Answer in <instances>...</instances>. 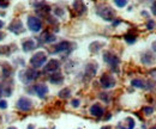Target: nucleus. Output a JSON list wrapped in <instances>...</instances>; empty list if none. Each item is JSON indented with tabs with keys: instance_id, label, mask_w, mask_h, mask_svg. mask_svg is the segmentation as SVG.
Here are the masks:
<instances>
[{
	"instance_id": "10",
	"label": "nucleus",
	"mask_w": 156,
	"mask_h": 129,
	"mask_svg": "<svg viewBox=\"0 0 156 129\" xmlns=\"http://www.w3.org/2000/svg\"><path fill=\"white\" fill-rule=\"evenodd\" d=\"M54 49L51 50L52 54H58V53H62V52H69L71 49V43L67 42V41H62L58 43L55 47H53Z\"/></svg>"
},
{
	"instance_id": "1",
	"label": "nucleus",
	"mask_w": 156,
	"mask_h": 129,
	"mask_svg": "<svg viewBox=\"0 0 156 129\" xmlns=\"http://www.w3.org/2000/svg\"><path fill=\"white\" fill-rule=\"evenodd\" d=\"M47 62V54L44 52H37L30 59V65L33 68H40Z\"/></svg>"
},
{
	"instance_id": "28",
	"label": "nucleus",
	"mask_w": 156,
	"mask_h": 129,
	"mask_svg": "<svg viewBox=\"0 0 156 129\" xmlns=\"http://www.w3.org/2000/svg\"><path fill=\"white\" fill-rule=\"evenodd\" d=\"M154 26H155V23H154L153 20H149V22H148V24H147L148 30H153V29H154Z\"/></svg>"
},
{
	"instance_id": "3",
	"label": "nucleus",
	"mask_w": 156,
	"mask_h": 129,
	"mask_svg": "<svg viewBox=\"0 0 156 129\" xmlns=\"http://www.w3.org/2000/svg\"><path fill=\"white\" fill-rule=\"evenodd\" d=\"M39 75L40 73L36 71V68H29V70H25V71L20 73V80L24 81V83H31L36 78H39Z\"/></svg>"
},
{
	"instance_id": "22",
	"label": "nucleus",
	"mask_w": 156,
	"mask_h": 129,
	"mask_svg": "<svg viewBox=\"0 0 156 129\" xmlns=\"http://www.w3.org/2000/svg\"><path fill=\"white\" fill-rule=\"evenodd\" d=\"M70 96H71V90H70L69 87H65V89H62V90L59 92V97H60V98H62V99L69 98Z\"/></svg>"
},
{
	"instance_id": "24",
	"label": "nucleus",
	"mask_w": 156,
	"mask_h": 129,
	"mask_svg": "<svg viewBox=\"0 0 156 129\" xmlns=\"http://www.w3.org/2000/svg\"><path fill=\"white\" fill-rule=\"evenodd\" d=\"M114 4L118 7H125L127 5V0H114Z\"/></svg>"
},
{
	"instance_id": "7",
	"label": "nucleus",
	"mask_w": 156,
	"mask_h": 129,
	"mask_svg": "<svg viewBox=\"0 0 156 129\" xmlns=\"http://www.w3.org/2000/svg\"><path fill=\"white\" fill-rule=\"evenodd\" d=\"M28 28L33 32H40L42 29V22L37 17H29L28 18Z\"/></svg>"
},
{
	"instance_id": "2",
	"label": "nucleus",
	"mask_w": 156,
	"mask_h": 129,
	"mask_svg": "<svg viewBox=\"0 0 156 129\" xmlns=\"http://www.w3.org/2000/svg\"><path fill=\"white\" fill-rule=\"evenodd\" d=\"M98 15L102 19L107 20V22L114 20V17H115L114 10L112 7H109V6H100L98 10Z\"/></svg>"
},
{
	"instance_id": "4",
	"label": "nucleus",
	"mask_w": 156,
	"mask_h": 129,
	"mask_svg": "<svg viewBox=\"0 0 156 129\" xmlns=\"http://www.w3.org/2000/svg\"><path fill=\"white\" fill-rule=\"evenodd\" d=\"M103 61L107 62V63L112 67L113 71L118 72V66H119V63H120V60H119V57H118L117 55H114V54L111 53V52H105V53H103Z\"/></svg>"
},
{
	"instance_id": "38",
	"label": "nucleus",
	"mask_w": 156,
	"mask_h": 129,
	"mask_svg": "<svg viewBox=\"0 0 156 129\" xmlns=\"http://www.w3.org/2000/svg\"><path fill=\"white\" fill-rule=\"evenodd\" d=\"M119 23H120V20H117V22H114V23H113V25H118Z\"/></svg>"
},
{
	"instance_id": "25",
	"label": "nucleus",
	"mask_w": 156,
	"mask_h": 129,
	"mask_svg": "<svg viewBox=\"0 0 156 129\" xmlns=\"http://www.w3.org/2000/svg\"><path fill=\"white\" fill-rule=\"evenodd\" d=\"M10 53H11V50H10L9 47H0V54H2V55H9Z\"/></svg>"
},
{
	"instance_id": "18",
	"label": "nucleus",
	"mask_w": 156,
	"mask_h": 129,
	"mask_svg": "<svg viewBox=\"0 0 156 129\" xmlns=\"http://www.w3.org/2000/svg\"><path fill=\"white\" fill-rule=\"evenodd\" d=\"M49 81L52 83V84H55V85H59V84H61L62 81H64V76L61 75V74L59 73H53L51 76H49Z\"/></svg>"
},
{
	"instance_id": "41",
	"label": "nucleus",
	"mask_w": 156,
	"mask_h": 129,
	"mask_svg": "<svg viewBox=\"0 0 156 129\" xmlns=\"http://www.w3.org/2000/svg\"><path fill=\"white\" fill-rule=\"evenodd\" d=\"M150 129H156V126H155V127H153V128H150Z\"/></svg>"
},
{
	"instance_id": "5",
	"label": "nucleus",
	"mask_w": 156,
	"mask_h": 129,
	"mask_svg": "<svg viewBox=\"0 0 156 129\" xmlns=\"http://www.w3.org/2000/svg\"><path fill=\"white\" fill-rule=\"evenodd\" d=\"M33 105H34L33 100L30 98H28V97H22V98H20L17 100V103H16V108L20 111H24V112L31 110L33 109Z\"/></svg>"
},
{
	"instance_id": "33",
	"label": "nucleus",
	"mask_w": 156,
	"mask_h": 129,
	"mask_svg": "<svg viewBox=\"0 0 156 129\" xmlns=\"http://www.w3.org/2000/svg\"><path fill=\"white\" fill-rule=\"evenodd\" d=\"M7 6H9V4H7V2H5V1H4V2H0V7L5 8V7H7Z\"/></svg>"
},
{
	"instance_id": "40",
	"label": "nucleus",
	"mask_w": 156,
	"mask_h": 129,
	"mask_svg": "<svg viewBox=\"0 0 156 129\" xmlns=\"http://www.w3.org/2000/svg\"><path fill=\"white\" fill-rule=\"evenodd\" d=\"M7 129H16V128H13V127H10V128H7Z\"/></svg>"
},
{
	"instance_id": "13",
	"label": "nucleus",
	"mask_w": 156,
	"mask_h": 129,
	"mask_svg": "<svg viewBox=\"0 0 156 129\" xmlns=\"http://www.w3.org/2000/svg\"><path fill=\"white\" fill-rule=\"evenodd\" d=\"M34 91L36 92V94L39 96L40 98H43L48 93V87L44 84H39V85H35L34 86Z\"/></svg>"
},
{
	"instance_id": "8",
	"label": "nucleus",
	"mask_w": 156,
	"mask_h": 129,
	"mask_svg": "<svg viewBox=\"0 0 156 129\" xmlns=\"http://www.w3.org/2000/svg\"><path fill=\"white\" fill-rule=\"evenodd\" d=\"M59 68H60V62H59V60L52 59V60H49V61L46 63V66H44V72H47V73H55V72L59 71Z\"/></svg>"
},
{
	"instance_id": "11",
	"label": "nucleus",
	"mask_w": 156,
	"mask_h": 129,
	"mask_svg": "<svg viewBox=\"0 0 156 129\" xmlns=\"http://www.w3.org/2000/svg\"><path fill=\"white\" fill-rule=\"evenodd\" d=\"M136 126V122L132 117H126L121 123H119V128L120 129H133Z\"/></svg>"
},
{
	"instance_id": "15",
	"label": "nucleus",
	"mask_w": 156,
	"mask_h": 129,
	"mask_svg": "<svg viewBox=\"0 0 156 129\" xmlns=\"http://www.w3.org/2000/svg\"><path fill=\"white\" fill-rule=\"evenodd\" d=\"M73 10L77 12L78 15H82V13L85 12L87 7H85L83 0H75V1H73Z\"/></svg>"
},
{
	"instance_id": "35",
	"label": "nucleus",
	"mask_w": 156,
	"mask_h": 129,
	"mask_svg": "<svg viewBox=\"0 0 156 129\" xmlns=\"http://www.w3.org/2000/svg\"><path fill=\"white\" fill-rule=\"evenodd\" d=\"M4 38H5V34H4V32H1V31H0V41H2V39H4Z\"/></svg>"
},
{
	"instance_id": "42",
	"label": "nucleus",
	"mask_w": 156,
	"mask_h": 129,
	"mask_svg": "<svg viewBox=\"0 0 156 129\" xmlns=\"http://www.w3.org/2000/svg\"><path fill=\"white\" fill-rule=\"evenodd\" d=\"M0 97H1V89H0Z\"/></svg>"
},
{
	"instance_id": "34",
	"label": "nucleus",
	"mask_w": 156,
	"mask_h": 129,
	"mask_svg": "<svg viewBox=\"0 0 156 129\" xmlns=\"http://www.w3.org/2000/svg\"><path fill=\"white\" fill-rule=\"evenodd\" d=\"M151 48H153V50L156 53V41L155 42H153V44H151Z\"/></svg>"
},
{
	"instance_id": "6",
	"label": "nucleus",
	"mask_w": 156,
	"mask_h": 129,
	"mask_svg": "<svg viewBox=\"0 0 156 129\" xmlns=\"http://www.w3.org/2000/svg\"><path fill=\"white\" fill-rule=\"evenodd\" d=\"M100 84L103 89H112L115 86V79L109 74H102L100 78Z\"/></svg>"
},
{
	"instance_id": "16",
	"label": "nucleus",
	"mask_w": 156,
	"mask_h": 129,
	"mask_svg": "<svg viewBox=\"0 0 156 129\" xmlns=\"http://www.w3.org/2000/svg\"><path fill=\"white\" fill-rule=\"evenodd\" d=\"M98 71V65L96 63H88L85 67V74L88 78H93Z\"/></svg>"
},
{
	"instance_id": "30",
	"label": "nucleus",
	"mask_w": 156,
	"mask_h": 129,
	"mask_svg": "<svg viewBox=\"0 0 156 129\" xmlns=\"http://www.w3.org/2000/svg\"><path fill=\"white\" fill-rule=\"evenodd\" d=\"M71 104H72V107H73V108H78V107H79V104H80V100H79V99H73Z\"/></svg>"
},
{
	"instance_id": "37",
	"label": "nucleus",
	"mask_w": 156,
	"mask_h": 129,
	"mask_svg": "<svg viewBox=\"0 0 156 129\" xmlns=\"http://www.w3.org/2000/svg\"><path fill=\"white\" fill-rule=\"evenodd\" d=\"M2 26H4V22H2V20H0V29H1Z\"/></svg>"
},
{
	"instance_id": "12",
	"label": "nucleus",
	"mask_w": 156,
	"mask_h": 129,
	"mask_svg": "<svg viewBox=\"0 0 156 129\" xmlns=\"http://www.w3.org/2000/svg\"><path fill=\"white\" fill-rule=\"evenodd\" d=\"M22 48H23V50H24L25 53L31 52V50H34V49L36 48V42H35L34 39H31V38L25 39V41L22 43Z\"/></svg>"
},
{
	"instance_id": "20",
	"label": "nucleus",
	"mask_w": 156,
	"mask_h": 129,
	"mask_svg": "<svg viewBox=\"0 0 156 129\" xmlns=\"http://www.w3.org/2000/svg\"><path fill=\"white\" fill-rule=\"evenodd\" d=\"M154 56L151 55L150 53H145L144 55L142 56V62L144 63V65H151L153 62H154V59H153Z\"/></svg>"
},
{
	"instance_id": "21",
	"label": "nucleus",
	"mask_w": 156,
	"mask_h": 129,
	"mask_svg": "<svg viewBox=\"0 0 156 129\" xmlns=\"http://www.w3.org/2000/svg\"><path fill=\"white\" fill-rule=\"evenodd\" d=\"M102 46H103V43H101V42H94V43H91V44H90V52L98 53V50L101 49Z\"/></svg>"
},
{
	"instance_id": "14",
	"label": "nucleus",
	"mask_w": 156,
	"mask_h": 129,
	"mask_svg": "<svg viewBox=\"0 0 156 129\" xmlns=\"http://www.w3.org/2000/svg\"><path fill=\"white\" fill-rule=\"evenodd\" d=\"M90 115L94 117H102L103 115V108L100 104H94L90 108Z\"/></svg>"
},
{
	"instance_id": "9",
	"label": "nucleus",
	"mask_w": 156,
	"mask_h": 129,
	"mask_svg": "<svg viewBox=\"0 0 156 129\" xmlns=\"http://www.w3.org/2000/svg\"><path fill=\"white\" fill-rule=\"evenodd\" d=\"M9 30H10L11 32H13L15 35H20V34L24 31L23 23L20 22V19H15V20L9 25Z\"/></svg>"
},
{
	"instance_id": "36",
	"label": "nucleus",
	"mask_w": 156,
	"mask_h": 129,
	"mask_svg": "<svg viewBox=\"0 0 156 129\" xmlns=\"http://www.w3.org/2000/svg\"><path fill=\"white\" fill-rule=\"evenodd\" d=\"M101 129H112V127L111 126H105V127H102Z\"/></svg>"
},
{
	"instance_id": "17",
	"label": "nucleus",
	"mask_w": 156,
	"mask_h": 129,
	"mask_svg": "<svg viewBox=\"0 0 156 129\" xmlns=\"http://www.w3.org/2000/svg\"><path fill=\"white\" fill-rule=\"evenodd\" d=\"M40 38H41V41H42L43 43H52V42H54V41H55V36H54L53 34L48 32V31L43 32Z\"/></svg>"
},
{
	"instance_id": "26",
	"label": "nucleus",
	"mask_w": 156,
	"mask_h": 129,
	"mask_svg": "<svg viewBox=\"0 0 156 129\" xmlns=\"http://www.w3.org/2000/svg\"><path fill=\"white\" fill-rule=\"evenodd\" d=\"M2 72H4V76H5V78H9L10 74H11V72H12V70H11L9 66H6V67L2 68Z\"/></svg>"
},
{
	"instance_id": "29",
	"label": "nucleus",
	"mask_w": 156,
	"mask_h": 129,
	"mask_svg": "<svg viewBox=\"0 0 156 129\" xmlns=\"http://www.w3.org/2000/svg\"><path fill=\"white\" fill-rule=\"evenodd\" d=\"M54 12H55V15H57V16H59V17H62V16H64V11H62L61 8H59V7L54 10Z\"/></svg>"
},
{
	"instance_id": "19",
	"label": "nucleus",
	"mask_w": 156,
	"mask_h": 129,
	"mask_svg": "<svg viewBox=\"0 0 156 129\" xmlns=\"http://www.w3.org/2000/svg\"><path fill=\"white\" fill-rule=\"evenodd\" d=\"M131 85L135 87H138V89H147V83L143 81L142 79H133L131 81Z\"/></svg>"
},
{
	"instance_id": "27",
	"label": "nucleus",
	"mask_w": 156,
	"mask_h": 129,
	"mask_svg": "<svg viewBox=\"0 0 156 129\" xmlns=\"http://www.w3.org/2000/svg\"><path fill=\"white\" fill-rule=\"evenodd\" d=\"M143 111H144V114H145V115H151V114L154 112V109H153V108L147 107V108H143Z\"/></svg>"
},
{
	"instance_id": "39",
	"label": "nucleus",
	"mask_w": 156,
	"mask_h": 129,
	"mask_svg": "<svg viewBox=\"0 0 156 129\" xmlns=\"http://www.w3.org/2000/svg\"><path fill=\"white\" fill-rule=\"evenodd\" d=\"M28 129H34V127H33V126H29V127H28Z\"/></svg>"
},
{
	"instance_id": "32",
	"label": "nucleus",
	"mask_w": 156,
	"mask_h": 129,
	"mask_svg": "<svg viewBox=\"0 0 156 129\" xmlns=\"http://www.w3.org/2000/svg\"><path fill=\"white\" fill-rule=\"evenodd\" d=\"M151 11H153V13L156 16V1L153 4V6H151Z\"/></svg>"
},
{
	"instance_id": "31",
	"label": "nucleus",
	"mask_w": 156,
	"mask_h": 129,
	"mask_svg": "<svg viewBox=\"0 0 156 129\" xmlns=\"http://www.w3.org/2000/svg\"><path fill=\"white\" fill-rule=\"evenodd\" d=\"M7 108V102L6 100H1L0 102V109H6Z\"/></svg>"
},
{
	"instance_id": "23",
	"label": "nucleus",
	"mask_w": 156,
	"mask_h": 129,
	"mask_svg": "<svg viewBox=\"0 0 156 129\" xmlns=\"http://www.w3.org/2000/svg\"><path fill=\"white\" fill-rule=\"evenodd\" d=\"M124 38H125V41H126L127 43L132 44V43H135V42H136L137 36H136V35H133V34H131V32H130V34H126Z\"/></svg>"
}]
</instances>
